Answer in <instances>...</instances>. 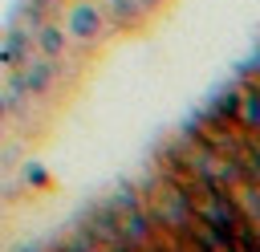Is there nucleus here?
I'll use <instances>...</instances> for the list:
<instances>
[{
    "instance_id": "nucleus-1",
    "label": "nucleus",
    "mask_w": 260,
    "mask_h": 252,
    "mask_svg": "<svg viewBox=\"0 0 260 252\" xmlns=\"http://www.w3.org/2000/svg\"><path fill=\"white\" fill-rule=\"evenodd\" d=\"M102 28H106V16H102L98 0H77L69 8V16H65V33L73 41H98Z\"/></svg>"
},
{
    "instance_id": "nucleus-2",
    "label": "nucleus",
    "mask_w": 260,
    "mask_h": 252,
    "mask_svg": "<svg viewBox=\"0 0 260 252\" xmlns=\"http://www.w3.org/2000/svg\"><path fill=\"white\" fill-rule=\"evenodd\" d=\"M98 8H102V16H106V24H114V28L138 24V20L146 16V4H142V0H98Z\"/></svg>"
},
{
    "instance_id": "nucleus-7",
    "label": "nucleus",
    "mask_w": 260,
    "mask_h": 252,
    "mask_svg": "<svg viewBox=\"0 0 260 252\" xmlns=\"http://www.w3.org/2000/svg\"><path fill=\"white\" fill-rule=\"evenodd\" d=\"M0 110H4V98H0Z\"/></svg>"
},
{
    "instance_id": "nucleus-3",
    "label": "nucleus",
    "mask_w": 260,
    "mask_h": 252,
    "mask_svg": "<svg viewBox=\"0 0 260 252\" xmlns=\"http://www.w3.org/2000/svg\"><path fill=\"white\" fill-rule=\"evenodd\" d=\"M53 77H57V57H37V61H24V69H20L24 93H45Z\"/></svg>"
},
{
    "instance_id": "nucleus-4",
    "label": "nucleus",
    "mask_w": 260,
    "mask_h": 252,
    "mask_svg": "<svg viewBox=\"0 0 260 252\" xmlns=\"http://www.w3.org/2000/svg\"><path fill=\"white\" fill-rule=\"evenodd\" d=\"M37 49H41V57H61V49H65V28H57V24H37Z\"/></svg>"
},
{
    "instance_id": "nucleus-5",
    "label": "nucleus",
    "mask_w": 260,
    "mask_h": 252,
    "mask_svg": "<svg viewBox=\"0 0 260 252\" xmlns=\"http://www.w3.org/2000/svg\"><path fill=\"white\" fill-rule=\"evenodd\" d=\"M0 61H4V65H24V61H28V33H20V28H16V33L4 41Z\"/></svg>"
},
{
    "instance_id": "nucleus-6",
    "label": "nucleus",
    "mask_w": 260,
    "mask_h": 252,
    "mask_svg": "<svg viewBox=\"0 0 260 252\" xmlns=\"http://www.w3.org/2000/svg\"><path fill=\"white\" fill-rule=\"evenodd\" d=\"M28 4H32V8H45V4H53V0H28Z\"/></svg>"
}]
</instances>
